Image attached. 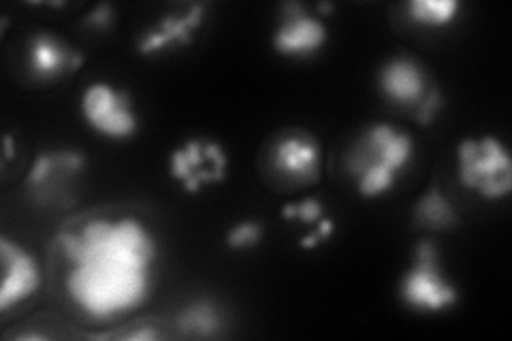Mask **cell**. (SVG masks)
<instances>
[{
	"instance_id": "obj_4",
	"label": "cell",
	"mask_w": 512,
	"mask_h": 341,
	"mask_svg": "<svg viewBox=\"0 0 512 341\" xmlns=\"http://www.w3.org/2000/svg\"><path fill=\"white\" fill-rule=\"evenodd\" d=\"M399 297L412 310L438 314L459 301L455 284L442 273L436 243L423 239L414 250V263L399 282Z\"/></svg>"
},
{
	"instance_id": "obj_17",
	"label": "cell",
	"mask_w": 512,
	"mask_h": 341,
	"mask_svg": "<svg viewBox=\"0 0 512 341\" xmlns=\"http://www.w3.org/2000/svg\"><path fill=\"white\" fill-rule=\"evenodd\" d=\"M263 241V226L256 220H244L231 226L227 233V246L231 250H250Z\"/></svg>"
},
{
	"instance_id": "obj_15",
	"label": "cell",
	"mask_w": 512,
	"mask_h": 341,
	"mask_svg": "<svg viewBox=\"0 0 512 341\" xmlns=\"http://www.w3.org/2000/svg\"><path fill=\"white\" fill-rule=\"evenodd\" d=\"M178 329L188 337H216L222 331V318L218 307L207 301L199 299L188 303L184 310L178 314Z\"/></svg>"
},
{
	"instance_id": "obj_16",
	"label": "cell",
	"mask_w": 512,
	"mask_h": 341,
	"mask_svg": "<svg viewBox=\"0 0 512 341\" xmlns=\"http://www.w3.org/2000/svg\"><path fill=\"white\" fill-rule=\"evenodd\" d=\"M461 3L457 0H412L406 5L408 18L427 28H444L459 18Z\"/></svg>"
},
{
	"instance_id": "obj_14",
	"label": "cell",
	"mask_w": 512,
	"mask_h": 341,
	"mask_svg": "<svg viewBox=\"0 0 512 341\" xmlns=\"http://www.w3.org/2000/svg\"><path fill=\"white\" fill-rule=\"evenodd\" d=\"M414 220L423 229L446 231L457 224V211L438 186H431L414 205Z\"/></svg>"
},
{
	"instance_id": "obj_8",
	"label": "cell",
	"mask_w": 512,
	"mask_h": 341,
	"mask_svg": "<svg viewBox=\"0 0 512 341\" xmlns=\"http://www.w3.org/2000/svg\"><path fill=\"white\" fill-rule=\"evenodd\" d=\"M3 258V286H0V310L7 312L13 305L30 299L39 290L41 269L37 258L24 246L9 237L0 239Z\"/></svg>"
},
{
	"instance_id": "obj_6",
	"label": "cell",
	"mask_w": 512,
	"mask_h": 341,
	"mask_svg": "<svg viewBox=\"0 0 512 341\" xmlns=\"http://www.w3.org/2000/svg\"><path fill=\"white\" fill-rule=\"evenodd\" d=\"M227 169V152L212 139H188L169 156V173L188 194H197L203 184L222 182Z\"/></svg>"
},
{
	"instance_id": "obj_21",
	"label": "cell",
	"mask_w": 512,
	"mask_h": 341,
	"mask_svg": "<svg viewBox=\"0 0 512 341\" xmlns=\"http://www.w3.org/2000/svg\"><path fill=\"white\" fill-rule=\"evenodd\" d=\"M84 22L94 28H107L111 22H114V9L109 5H99L92 13L86 15Z\"/></svg>"
},
{
	"instance_id": "obj_1",
	"label": "cell",
	"mask_w": 512,
	"mask_h": 341,
	"mask_svg": "<svg viewBox=\"0 0 512 341\" xmlns=\"http://www.w3.org/2000/svg\"><path fill=\"white\" fill-rule=\"evenodd\" d=\"M73 265L67 290L92 320H109L137 310L152 290L156 239L135 218L90 220L60 239Z\"/></svg>"
},
{
	"instance_id": "obj_3",
	"label": "cell",
	"mask_w": 512,
	"mask_h": 341,
	"mask_svg": "<svg viewBox=\"0 0 512 341\" xmlns=\"http://www.w3.org/2000/svg\"><path fill=\"white\" fill-rule=\"evenodd\" d=\"M457 175L468 190L487 201H500L512 190V160L493 135L468 137L457 145Z\"/></svg>"
},
{
	"instance_id": "obj_24",
	"label": "cell",
	"mask_w": 512,
	"mask_h": 341,
	"mask_svg": "<svg viewBox=\"0 0 512 341\" xmlns=\"http://www.w3.org/2000/svg\"><path fill=\"white\" fill-rule=\"evenodd\" d=\"M318 11H320V13H331L333 7H331L329 3H325V5H318Z\"/></svg>"
},
{
	"instance_id": "obj_9",
	"label": "cell",
	"mask_w": 512,
	"mask_h": 341,
	"mask_svg": "<svg viewBox=\"0 0 512 341\" xmlns=\"http://www.w3.org/2000/svg\"><path fill=\"white\" fill-rule=\"evenodd\" d=\"M274 167L295 186L314 184L323 173V148L308 133H288L276 141Z\"/></svg>"
},
{
	"instance_id": "obj_12",
	"label": "cell",
	"mask_w": 512,
	"mask_h": 341,
	"mask_svg": "<svg viewBox=\"0 0 512 341\" xmlns=\"http://www.w3.org/2000/svg\"><path fill=\"white\" fill-rule=\"evenodd\" d=\"M205 18V5L197 3L184 9L182 13H171L160 18V22L143 32L139 41V54L141 56H154L169 50V47H184L195 37L201 22Z\"/></svg>"
},
{
	"instance_id": "obj_5",
	"label": "cell",
	"mask_w": 512,
	"mask_h": 341,
	"mask_svg": "<svg viewBox=\"0 0 512 341\" xmlns=\"http://www.w3.org/2000/svg\"><path fill=\"white\" fill-rule=\"evenodd\" d=\"M79 109L86 124L101 137L124 141L139 131V118L126 90L111 86L109 81H94L84 92Z\"/></svg>"
},
{
	"instance_id": "obj_20",
	"label": "cell",
	"mask_w": 512,
	"mask_h": 341,
	"mask_svg": "<svg viewBox=\"0 0 512 341\" xmlns=\"http://www.w3.org/2000/svg\"><path fill=\"white\" fill-rule=\"evenodd\" d=\"M333 231H335V222H333L329 216L320 218L316 229H314L312 233H308V235H303V237H301V243H299V246H301L303 250H314L316 246H320V243H325V241L333 235Z\"/></svg>"
},
{
	"instance_id": "obj_2",
	"label": "cell",
	"mask_w": 512,
	"mask_h": 341,
	"mask_svg": "<svg viewBox=\"0 0 512 341\" xmlns=\"http://www.w3.org/2000/svg\"><path fill=\"white\" fill-rule=\"evenodd\" d=\"M414 158V139L389 122L367 126L352 143L346 169L363 199H380L391 192Z\"/></svg>"
},
{
	"instance_id": "obj_22",
	"label": "cell",
	"mask_w": 512,
	"mask_h": 341,
	"mask_svg": "<svg viewBox=\"0 0 512 341\" xmlns=\"http://www.w3.org/2000/svg\"><path fill=\"white\" fill-rule=\"evenodd\" d=\"M158 333L154 329H143V331H135L128 335V339H156Z\"/></svg>"
},
{
	"instance_id": "obj_19",
	"label": "cell",
	"mask_w": 512,
	"mask_h": 341,
	"mask_svg": "<svg viewBox=\"0 0 512 341\" xmlns=\"http://www.w3.org/2000/svg\"><path fill=\"white\" fill-rule=\"evenodd\" d=\"M442 109V96L438 88H429L427 94L423 96V101L414 107V116L419 120L421 126H429L436 120L438 111Z\"/></svg>"
},
{
	"instance_id": "obj_23",
	"label": "cell",
	"mask_w": 512,
	"mask_h": 341,
	"mask_svg": "<svg viewBox=\"0 0 512 341\" xmlns=\"http://www.w3.org/2000/svg\"><path fill=\"white\" fill-rule=\"evenodd\" d=\"M13 156V139L7 135L5 137V160H9Z\"/></svg>"
},
{
	"instance_id": "obj_11",
	"label": "cell",
	"mask_w": 512,
	"mask_h": 341,
	"mask_svg": "<svg viewBox=\"0 0 512 341\" xmlns=\"http://www.w3.org/2000/svg\"><path fill=\"white\" fill-rule=\"evenodd\" d=\"M82 64L84 56L50 32H39L30 39L28 67L37 81H56L77 71Z\"/></svg>"
},
{
	"instance_id": "obj_13",
	"label": "cell",
	"mask_w": 512,
	"mask_h": 341,
	"mask_svg": "<svg viewBox=\"0 0 512 341\" xmlns=\"http://www.w3.org/2000/svg\"><path fill=\"white\" fill-rule=\"evenodd\" d=\"M86 167V158L79 152H52L41 154L28 171L26 186L35 194H47L52 186H62L71 175L82 173Z\"/></svg>"
},
{
	"instance_id": "obj_18",
	"label": "cell",
	"mask_w": 512,
	"mask_h": 341,
	"mask_svg": "<svg viewBox=\"0 0 512 341\" xmlns=\"http://www.w3.org/2000/svg\"><path fill=\"white\" fill-rule=\"evenodd\" d=\"M282 218L299 220L303 224H318L320 218H325V205L316 197H306L297 203H286L282 207Z\"/></svg>"
},
{
	"instance_id": "obj_10",
	"label": "cell",
	"mask_w": 512,
	"mask_h": 341,
	"mask_svg": "<svg viewBox=\"0 0 512 341\" xmlns=\"http://www.w3.org/2000/svg\"><path fill=\"white\" fill-rule=\"evenodd\" d=\"M380 92L395 105L416 107L427 94V77L419 62L410 56H393L378 71Z\"/></svg>"
},
{
	"instance_id": "obj_7",
	"label": "cell",
	"mask_w": 512,
	"mask_h": 341,
	"mask_svg": "<svg viewBox=\"0 0 512 341\" xmlns=\"http://www.w3.org/2000/svg\"><path fill=\"white\" fill-rule=\"evenodd\" d=\"M327 37L329 28L320 15L301 3H286L274 32V50L288 58H306L323 50Z\"/></svg>"
}]
</instances>
